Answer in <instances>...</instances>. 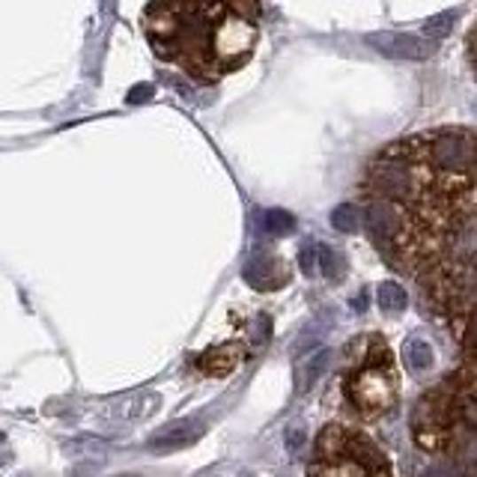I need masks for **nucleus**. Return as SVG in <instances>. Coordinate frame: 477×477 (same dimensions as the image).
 I'll return each instance as SVG.
<instances>
[{
	"mask_svg": "<svg viewBox=\"0 0 477 477\" xmlns=\"http://www.w3.org/2000/svg\"><path fill=\"white\" fill-rule=\"evenodd\" d=\"M421 477H465L463 472H459L457 465H448V463H442V465H433V468H426V472Z\"/></svg>",
	"mask_w": 477,
	"mask_h": 477,
	"instance_id": "nucleus-19",
	"label": "nucleus"
},
{
	"mask_svg": "<svg viewBox=\"0 0 477 477\" xmlns=\"http://www.w3.org/2000/svg\"><path fill=\"white\" fill-rule=\"evenodd\" d=\"M317 254H319V269H323V275L328 278V281H337V278L343 275V260L337 257L328 245H319Z\"/></svg>",
	"mask_w": 477,
	"mask_h": 477,
	"instance_id": "nucleus-15",
	"label": "nucleus"
},
{
	"mask_svg": "<svg viewBox=\"0 0 477 477\" xmlns=\"http://www.w3.org/2000/svg\"><path fill=\"white\" fill-rule=\"evenodd\" d=\"M430 152H433V161L445 170H468L477 159L474 141L468 135H457V131L435 137Z\"/></svg>",
	"mask_w": 477,
	"mask_h": 477,
	"instance_id": "nucleus-4",
	"label": "nucleus"
},
{
	"mask_svg": "<svg viewBox=\"0 0 477 477\" xmlns=\"http://www.w3.org/2000/svg\"><path fill=\"white\" fill-rule=\"evenodd\" d=\"M254 43H257V27H254L251 21L230 15V19L218 21L215 39H212V51H215L221 69H230V66H238L251 54Z\"/></svg>",
	"mask_w": 477,
	"mask_h": 477,
	"instance_id": "nucleus-1",
	"label": "nucleus"
},
{
	"mask_svg": "<svg viewBox=\"0 0 477 477\" xmlns=\"http://www.w3.org/2000/svg\"><path fill=\"white\" fill-rule=\"evenodd\" d=\"M332 224H334V230H340V233H358L361 215L352 203H340V207L332 212Z\"/></svg>",
	"mask_w": 477,
	"mask_h": 477,
	"instance_id": "nucleus-14",
	"label": "nucleus"
},
{
	"mask_svg": "<svg viewBox=\"0 0 477 477\" xmlns=\"http://www.w3.org/2000/svg\"><path fill=\"white\" fill-rule=\"evenodd\" d=\"M323 477H367V472L358 463H337L332 468H325Z\"/></svg>",
	"mask_w": 477,
	"mask_h": 477,
	"instance_id": "nucleus-17",
	"label": "nucleus"
},
{
	"mask_svg": "<svg viewBox=\"0 0 477 477\" xmlns=\"http://www.w3.org/2000/svg\"><path fill=\"white\" fill-rule=\"evenodd\" d=\"M474 69H477V60H474Z\"/></svg>",
	"mask_w": 477,
	"mask_h": 477,
	"instance_id": "nucleus-23",
	"label": "nucleus"
},
{
	"mask_svg": "<svg viewBox=\"0 0 477 477\" xmlns=\"http://www.w3.org/2000/svg\"><path fill=\"white\" fill-rule=\"evenodd\" d=\"M448 260L457 266H474L477 262V215L465 218L448 238Z\"/></svg>",
	"mask_w": 477,
	"mask_h": 477,
	"instance_id": "nucleus-8",
	"label": "nucleus"
},
{
	"mask_svg": "<svg viewBox=\"0 0 477 477\" xmlns=\"http://www.w3.org/2000/svg\"><path fill=\"white\" fill-rule=\"evenodd\" d=\"M379 308L385 310V314H403L406 310V304H409V295H406V290H403L400 284H394V281H385L382 286H379Z\"/></svg>",
	"mask_w": 477,
	"mask_h": 477,
	"instance_id": "nucleus-12",
	"label": "nucleus"
},
{
	"mask_svg": "<svg viewBox=\"0 0 477 477\" xmlns=\"http://www.w3.org/2000/svg\"><path fill=\"white\" fill-rule=\"evenodd\" d=\"M245 281L257 290H278L286 281V266L278 257H269V254H257L248 266H245Z\"/></svg>",
	"mask_w": 477,
	"mask_h": 477,
	"instance_id": "nucleus-6",
	"label": "nucleus"
},
{
	"mask_svg": "<svg viewBox=\"0 0 477 477\" xmlns=\"http://www.w3.org/2000/svg\"><path fill=\"white\" fill-rule=\"evenodd\" d=\"M310 254H314V248H304L301 251V271H304V275H314V262H310Z\"/></svg>",
	"mask_w": 477,
	"mask_h": 477,
	"instance_id": "nucleus-21",
	"label": "nucleus"
},
{
	"mask_svg": "<svg viewBox=\"0 0 477 477\" xmlns=\"http://www.w3.org/2000/svg\"><path fill=\"white\" fill-rule=\"evenodd\" d=\"M328 364H332V352H328V349L314 352V356H310L299 370H295V391L304 394V391L314 388V382L323 379V373L328 370Z\"/></svg>",
	"mask_w": 477,
	"mask_h": 477,
	"instance_id": "nucleus-10",
	"label": "nucleus"
},
{
	"mask_svg": "<svg viewBox=\"0 0 477 477\" xmlns=\"http://www.w3.org/2000/svg\"><path fill=\"white\" fill-rule=\"evenodd\" d=\"M468 343H472V347L477 349V310H474V314H472V319H468Z\"/></svg>",
	"mask_w": 477,
	"mask_h": 477,
	"instance_id": "nucleus-20",
	"label": "nucleus"
},
{
	"mask_svg": "<svg viewBox=\"0 0 477 477\" xmlns=\"http://www.w3.org/2000/svg\"><path fill=\"white\" fill-rule=\"evenodd\" d=\"M373 188L379 194H385V200H394V197H409V194H412V176H409V170L403 168V164H397V161L376 164Z\"/></svg>",
	"mask_w": 477,
	"mask_h": 477,
	"instance_id": "nucleus-7",
	"label": "nucleus"
},
{
	"mask_svg": "<svg viewBox=\"0 0 477 477\" xmlns=\"http://www.w3.org/2000/svg\"><path fill=\"white\" fill-rule=\"evenodd\" d=\"M433 347L421 337H412V340L403 343V361H406V367L412 370V373H421L433 364Z\"/></svg>",
	"mask_w": 477,
	"mask_h": 477,
	"instance_id": "nucleus-11",
	"label": "nucleus"
},
{
	"mask_svg": "<svg viewBox=\"0 0 477 477\" xmlns=\"http://www.w3.org/2000/svg\"><path fill=\"white\" fill-rule=\"evenodd\" d=\"M352 308H356V310H364V308H367V295H364V293H361V295H358V299H356V301H352Z\"/></svg>",
	"mask_w": 477,
	"mask_h": 477,
	"instance_id": "nucleus-22",
	"label": "nucleus"
},
{
	"mask_svg": "<svg viewBox=\"0 0 477 477\" xmlns=\"http://www.w3.org/2000/svg\"><path fill=\"white\" fill-rule=\"evenodd\" d=\"M293 227H295V218L290 212H284V209L262 212V230H266L269 236H284V233H290Z\"/></svg>",
	"mask_w": 477,
	"mask_h": 477,
	"instance_id": "nucleus-13",
	"label": "nucleus"
},
{
	"mask_svg": "<svg viewBox=\"0 0 477 477\" xmlns=\"http://www.w3.org/2000/svg\"><path fill=\"white\" fill-rule=\"evenodd\" d=\"M284 445H286V450H293V454L304 448V430H301V426H290V430H286Z\"/></svg>",
	"mask_w": 477,
	"mask_h": 477,
	"instance_id": "nucleus-18",
	"label": "nucleus"
},
{
	"mask_svg": "<svg viewBox=\"0 0 477 477\" xmlns=\"http://www.w3.org/2000/svg\"><path fill=\"white\" fill-rule=\"evenodd\" d=\"M352 400H356L361 409H370V412L388 409L394 400V379L388 370L367 367L364 373L352 382Z\"/></svg>",
	"mask_w": 477,
	"mask_h": 477,
	"instance_id": "nucleus-3",
	"label": "nucleus"
},
{
	"mask_svg": "<svg viewBox=\"0 0 477 477\" xmlns=\"http://www.w3.org/2000/svg\"><path fill=\"white\" fill-rule=\"evenodd\" d=\"M281 477H286V474H281Z\"/></svg>",
	"mask_w": 477,
	"mask_h": 477,
	"instance_id": "nucleus-24",
	"label": "nucleus"
},
{
	"mask_svg": "<svg viewBox=\"0 0 477 477\" xmlns=\"http://www.w3.org/2000/svg\"><path fill=\"white\" fill-rule=\"evenodd\" d=\"M364 43L382 57H394V60H426V57L439 51V45L433 39L415 36V33H397V30L367 33Z\"/></svg>",
	"mask_w": 477,
	"mask_h": 477,
	"instance_id": "nucleus-2",
	"label": "nucleus"
},
{
	"mask_svg": "<svg viewBox=\"0 0 477 477\" xmlns=\"http://www.w3.org/2000/svg\"><path fill=\"white\" fill-rule=\"evenodd\" d=\"M200 433H203V430H200V424H194V421L170 424V426H164V430L152 439V448H159V450L185 448V445H192L194 439H200Z\"/></svg>",
	"mask_w": 477,
	"mask_h": 477,
	"instance_id": "nucleus-9",
	"label": "nucleus"
},
{
	"mask_svg": "<svg viewBox=\"0 0 477 477\" xmlns=\"http://www.w3.org/2000/svg\"><path fill=\"white\" fill-rule=\"evenodd\" d=\"M364 224H367V233L376 238V242H388L400 233L403 227V215L400 209L394 207V200H373L364 212Z\"/></svg>",
	"mask_w": 477,
	"mask_h": 477,
	"instance_id": "nucleus-5",
	"label": "nucleus"
},
{
	"mask_svg": "<svg viewBox=\"0 0 477 477\" xmlns=\"http://www.w3.org/2000/svg\"><path fill=\"white\" fill-rule=\"evenodd\" d=\"M454 19H457L454 12H442V15H435V19L426 21V27H424V30L430 33V36H435V39H439V36H448L450 27H454V24H450Z\"/></svg>",
	"mask_w": 477,
	"mask_h": 477,
	"instance_id": "nucleus-16",
	"label": "nucleus"
}]
</instances>
